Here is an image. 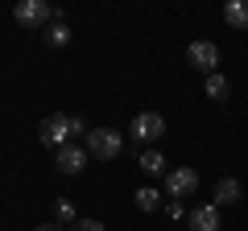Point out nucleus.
<instances>
[{
	"label": "nucleus",
	"instance_id": "nucleus-1",
	"mask_svg": "<svg viewBox=\"0 0 248 231\" xmlns=\"http://www.w3.org/2000/svg\"><path fill=\"white\" fill-rule=\"evenodd\" d=\"M13 17H17V25L25 29H46L58 21V9H50L46 0H21L17 9H13Z\"/></svg>",
	"mask_w": 248,
	"mask_h": 231
},
{
	"label": "nucleus",
	"instance_id": "nucleus-2",
	"mask_svg": "<svg viewBox=\"0 0 248 231\" xmlns=\"http://www.w3.org/2000/svg\"><path fill=\"white\" fill-rule=\"evenodd\" d=\"M120 149H124V136L116 132V128H91V132H87V153H91V157L116 161Z\"/></svg>",
	"mask_w": 248,
	"mask_h": 231
},
{
	"label": "nucleus",
	"instance_id": "nucleus-3",
	"mask_svg": "<svg viewBox=\"0 0 248 231\" xmlns=\"http://www.w3.org/2000/svg\"><path fill=\"white\" fill-rule=\"evenodd\" d=\"M128 136H133L137 144H153V141L166 136V120H161L157 112H141L133 124H128Z\"/></svg>",
	"mask_w": 248,
	"mask_h": 231
},
{
	"label": "nucleus",
	"instance_id": "nucleus-4",
	"mask_svg": "<svg viewBox=\"0 0 248 231\" xmlns=\"http://www.w3.org/2000/svg\"><path fill=\"white\" fill-rule=\"evenodd\" d=\"M199 190V169H190V165H174L166 173V194L170 198H190Z\"/></svg>",
	"mask_w": 248,
	"mask_h": 231
},
{
	"label": "nucleus",
	"instance_id": "nucleus-5",
	"mask_svg": "<svg viewBox=\"0 0 248 231\" xmlns=\"http://www.w3.org/2000/svg\"><path fill=\"white\" fill-rule=\"evenodd\" d=\"M42 144L58 153L62 144H75L71 141V116H46L42 120Z\"/></svg>",
	"mask_w": 248,
	"mask_h": 231
},
{
	"label": "nucleus",
	"instance_id": "nucleus-6",
	"mask_svg": "<svg viewBox=\"0 0 248 231\" xmlns=\"http://www.w3.org/2000/svg\"><path fill=\"white\" fill-rule=\"evenodd\" d=\"M186 58H190V66H199L203 74H215V66H219V45L215 42H190L186 45Z\"/></svg>",
	"mask_w": 248,
	"mask_h": 231
},
{
	"label": "nucleus",
	"instance_id": "nucleus-7",
	"mask_svg": "<svg viewBox=\"0 0 248 231\" xmlns=\"http://www.w3.org/2000/svg\"><path fill=\"white\" fill-rule=\"evenodd\" d=\"M87 149H79V144H62L58 153H54V165L62 169V173H83L87 169Z\"/></svg>",
	"mask_w": 248,
	"mask_h": 231
},
{
	"label": "nucleus",
	"instance_id": "nucleus-8",
	"mask_svg": "<svg viewBox=\"0 0 248 231\" xmlns=\"http://www.w3.org/2000/svg\"><path fill=\"white\" fill-rule=\"evenodd\" d=\"M186 223H190V231H219V206L215 202L195 206V211L186 215Z\"/></svg>",
	"mask_w": 248,
	"mask_h": 231
},
{
	"label": "nucleus",
	"instance_id": "nucleus-9",
	"mask_svg": "<svg viewBox=\"0 0 248 231\" xmlns=\"http://www.w3.org/2000/svg\"><path fill=\"white\" fill-rule=\"evenodd\" d=\"M223 21L232 29H248V0H228L223 4Z\"/></svg>",
	"mask_w": 248,
	"mask_h": 231
},
{
	"label": "nucleus",
	"instance_id": "nucleus-10",
	"mask_svg": "<svg viewBox=\"0 0 248 231\" xmlns=\"http://www.w3.org/2000/svg\"><path fill=\"white\" fill-rule=\"evenodd\" d=\"M240 202V182L236 178H219L215 182V206H232Z\"/></svg>",
	"mask_w": 248,
	"mask_h": 231
},
{
	"label": "nucleus",
	"instance_id": "nucleus-11",
	"mask_svg": "<svg viewBox=\"0 0 248 231\" xmlns=\"http://www.w3.org/2000/svg\"><path fill=\"white\" fill-rule=\"evenodd\" d=\"M42 37H46V45H54V50H62V45H71V29H66V21H54V25H46L42 29Z\"/></svg>",
	"mask_w": 248,
	"mask_h": 231
},
{
	"label": "nucleus",
	"instance_id": "nucleus-12",
	"mask_svg": "<svg viewBox=\"0 0 248 231\" xmlns=\"http://www.w3.org/2000/svg\"><path fill=\"white\" fill-rule=\"evenodd\" d=\"M137 165H141L145 173H149V178H161V173H166V157H161L157 149H145V153H141V161H137Z\"/></svg>",
	"mask_w": 248,
	"mask_h": 231
},
{
	"label": "nucleus",
	"instance_id": "nucleus-13",
	"mask_svg": "<svg viewBox=\"0 0 248 231\" xmlns=\"http://www.w3.org/2000/svg\"><path fill=\"white\" fill-rule=\"evenodd\" d=\"M228 95H232V83L223 79L219 71H215V74H207V99H215V103H223Z\"/></svg>",
	"mask_w": 248,
	"mask_h": 231
},
{
	"label": "nucleus",
	"instance_id": "nucleus-14",
	"mask_svg": "<svg viewBox=\"0 0 248 231\" xmlns=\"http://www.w3.org/2000/svg\"><path fill=\"white\" fill-rule=\"evenodd\" d=\"M137 206H141V211H161L166 202H161V194L153 186H145V190H137Z\"/></svg>",
	"mask_w": 248,
	"mask_h": 231
},
{
	"label": "nucleus",
	"instance_id": "nucleus-15",
	"mask_svg": "<svg viewBox=\"0 0 248 231\" xmlns=\"http://www.w3.org/2000/svg\"><path fill=\"white\" fill-rule=\"evenodd\" d=\"M54 219L66 223V227H75V223H79V219H75V206L66 202V198H58V202H54Z\"/></svg>",
	"mask_w": 248,
	"mask_h": 231
},
{
	"label": "nucleus",
	"instance_id": "nucleus-16",
	"mask_svg": "<svg viewBox=\"0 0 248 231\" xmlns=\"http://www.w3.org/2000/svg\"><path fill=\"white\" fill-rule=\"evenodd\" d=\"M66 231H104V223L99 219H79L75 227H66Z\"/></svg>",
	"mask_w": 248,
	"mask_h": 231
},
{
	"label": "nucleus",
	"instance_id": "nucleus-17",
	"mask_svg": "<svg viewBox=\"0 0 248 231\" xmlns=\"http://www.w3.org/2000/svg\"><path fill=\"white\" fill-rule=\"evenodd\" d=\"M161 211H166V215H170L174 223H178V219H186V211H182V202H178V198H174V202H166Z\"/></svg>",
	"mask_w": 248,
	"mask_h": 231
},
{
	"label": "nucleus",
	"instance_id": "nucleus-18",
	"mask_svg": "<svg viewBox=\"0 0 248 231\" xmlns=\"http://www.w3.org/2000/svg\"><path fill=\"white\" fill-rule=\"evenodd\" d=\"M75 136H87V124H83L79 116H71V141H75Z\"/></svg>",
	"mask_w": 248,
	"mask_h": 231
},
{
	"label": "nucleus",
	"instance_id": "nucleus-19",
	"mask_svg": "<svg viewBox=\"0 0 248 231\" xmlns=\"http://www.w3.org/2000/svg\"><path fill=\"white\" fill-rule=\"evenodd\" d=\"M33 231H66V227H58V223H42V227H33Z\"/></svg>",
	"mask_w": 248,
	"mask_h": 231
}]
</instances>
